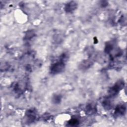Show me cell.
I'll list each match as a JSON object with an SVG mask.
<instances>
[{"mask_svg": "<svg viewBox=\"0 0 127 127\" xmlns=\"http://www.w3.org/2000/svg\"><path fill=\"white\" fill-rule=\"evenodd\" d=\"M64 67L63 62H58L54 64L51 67V72L52 73L56 74L62 71Z\"/></svg>", "mask_w": 127, "mask_h": 127, "instance_id": "cell-1", "label": "cell"}, {"mask_svg": "<svg viewBox=\"0 0 127 127\" xmlns=\"http://www.w3.org/2000/svg\"><path fill=\"white\" fill-rule=\"evenodd\" d=\"M77 7V3L75 1H72L67 3L65 6V10L66 12H72L76 9Z\"/></svg>", "mask_w": 127, "mask_h": 127, "instance_id": "cell-2", "label": "cell"}, {"mask_svg": "<svg viewBox=\"0 0 127 127\" xmlns=\"http://www.w3.org/2000/svg\"><path fill=\"white\" fill-rule=\"evenodd\" d=\"M126 112V107L124 105L118 106L116 109L115 114L117 115L121 116L123 115Z\"/></svg>", "mask_w": 127, "mask_h": 127, "instance_id": "cell-3", "label": "cell"}, {"mask_svg": "<svg viewBox=\"0 0 127 127\" xmlns=\"http://www.w3.org/2000/svg\"><path fill=\"white\" fill-rule=\"evenodd\" d=\"M26 116L29 121L32 122L34 120L36 117V112L33 110H29L27 113Z\"/></svg>", "mask_w": 127, "mask_h": 127, "instance_id": "cell-4", "label": "cell"}, {"mask_svg": "<svg viewBox=\"0 0 127 127\" xmlns=\"http://www.w3.org/2000/svg\"><path fill=\"white\" fill-rule=\"evenodd\" d=\"M86 111L88 114H93L95 112V107L92 104L88 105L86 107Z\"/></svg>", "mask_w": 127, "mask_h": 127, "instance_id": "cell-5", "label": "cell"}, {"mask_svg": "<svg viewBox=\"0 0 127 127\" xmlns=\"http://www.w3.org/2000/svg\"><path fill=\"white\" fill-rule=\"evenodd\" d=\"M78 123V121L77 119H71L69 122V124L70 126H76Z\"/></svg>", "mask_w": 127, "mask_h": 127, "instance_id": "cell-6", "label": "cell"}, {"mask_svg": "<svg viewBox=\"0 0 127 127\" xmlns=\"http://www.w3.org/2000/svg\"><path fill=\"white\" fill-rule=\"evenodd\" d=\"M61 97L59 95H56L53 98V101L55 103H59L61 101Z\"/></svg>", "mask_w": 127, "mask_h": 127, "instance_id": "cell-7", "label": "cell"}]
</instances>
